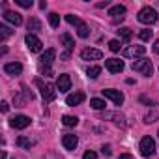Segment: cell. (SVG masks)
I'll list each match as a JSON object with an SVG mask.
<instances>
[{
	"label": "cell",
	"instance_id": "obj_1",
	"mask_svg": "<svg viewBox=\"0 0 159 159\" xmlns=\"http://www.w3.org/2000/svg\"><path fill=\"white\" fill-rule=\"evenodd\" d=\"M36 86L39 88L43 101H47V103L54 101V98H56V90H54V86H52V84H45L41 79H36Z\"/></svg>",
	"mask_w": 159,
	"mask_h": 159
},
{
	"label": "cell",
	"instance_id": "obj_2",
	"mask_svg": "<svg viewBox=\"0 0 159 159\" xmlns=\"http://www.w3.org/2000/svg\"><path fill=\"white\" fill-rule=\"evenodd\" d=\"M137 19H139V21H140L142 25H153V23L157 21V11H155L153 8L146 6V8H142V10L139 11Z\"/></svg>",
	"mask_w": 159,
	"mask_h": 159
},
{
	"label": "cell",
	"instance_id": "obj_3",
	"mask_svg": "<svg viewBox=\"0 0 159 159\" xmlns=\"http://www.w3.org/2000/svg\"><path fill=\"white\" fill-rule=\"evenodd\" d=\"M152 62L148 60V58H140V60H135L133 62V71H137V73H140V75H144V77H150L152 75Z\"/></svg>",
	"mask_w": 159,
	"mask_h": 159
},
{
	"label": "cell",
	"instance_id": "obj_4",
	"mask_svg": "<svg viewBox=\"0 0 159 159\" xmlns=\"http://www.w3.org/2000/svg\"><path fill=\"white\" fill-rule=\"evenodd\" d=\"M140 153L144 157H150V155L155 153V140L152 137H142V140H140Z\"/></svg>",
	"mask_w": 159,
	"mask_h": 159
},
{
	"label": "cell",
	"instance_id": "obj_5",
	"mask_svg": "<svg viewBox=\"0 0 159 159\" xmlns=\"http://www.w3.org/2000/svg\"><path fill=\"white\" fill-rule=\"evenodd\" d=\"M25 41H26V47H28V51L30 52H39L41 49H43V43H41V39L36 36V34H26V38H25Z\"/></svg>",
	"mask_w": 159,
	"mask_h": 159
},
{
	"label": "cell",
	"instance_id": "obj_6",
	"mask_svg": "<svg viewBox=\"0 0 159 159\" xmlns=\"http://www.w3.org/2000/svg\"><path fill=\"white\" fill-rule=\"evenodd\" d=\"M32 99H34V94L28 92L26 86H23L21 94H17V96L13 98V103H15V107H25V105H26L28 101H32Z\"/></svg>",
	"mask_w": 159,
	"mask_h": 159
},
{
	"label": "cell",
	"instance_id": "obj_7",
	"mask_svg": "<svg viewBox=\"0 0 159 159\" xmlns=\"http://www.w3.org/2000/svg\"><path fill=\"white\" fill-rule=\"evenodd\" d=\"M103 96H105V98H109L114 105H122V103H124V94H122L120 90H114V88H105V90H103Z\"/></svg>",
	"mask_w": 159,
	"mask_h": 159
},
{
	"label": "cell",
	"instance_id": "obj_8",
	"mask_svg": "<svg viewBox=\"0 0 159 159\" xmlns=\"http://www.w3.org/2000/svg\"><path fill=\"white\" fill-rule=\"evenodd\" d=\"M81 58L83 60H101L103 58V52L99 49H92V47H86L81 51Z\"/></svg>",
	"mask_w": 159,
	"mask_h": 159
},
{
	"label": "cell",
	"instance_id": "obj_9",
	"mask_svg": "<svg viewBox=\"0 0 159 159\" xmlns=\"http://www.w3.org/2000/svg\"><path fill=\"white\" fill-rule=\"evenodd\" d=\"M105 67L111 71V73H120V71H124V60H120V58H109V60H105Z\"/></svg>",
	"mask_w": 159,
	"mask_h": 159
},
{
	"label": "cell",
	"instance_id": "obj_10",
	"mask_svg": "<svg viewBox=\"0 0 159 159\" xmlns=\"http://www.w3.org/2000/svg\"><path fill=\"white\" fill-rule=\"evenodd\" d=\"M10 125L15 127V129H25V127L30 125V118L25 116V114H17V116H13V118L10 120Z\"/></svg>",
	"mask_w": 159,
	"mask_h": 159
},
{
	"label": "cell",
	"instance_id": "obj_11",
	"mask_svg": "<svg viewBox=\"0 0 159 159\" xmlns=\"http://www.w3.org/2000/svg\"><path fill=\"white\" fill-rule=\"evenodd\" d=\"M56 88L60 90V94H66L69 88H71V77L67 73H62L58 77V81H56Z\"/></svg>",
	"mask_w": 159,
	"mask_h": 159
},
{
	"label": "cell",
	"instance_id": "obj_12",
	"mask_svg": "<svg viewBox=\"0 0 159 159\" xmlns=\"http://www.w3.org/2000/svg\"><path fill=\"white\" fill-rule=\"evenodd\" d=\"M144 52H146V47L144 45H129L124 51V56L125 58H137V56H142Z\"/></svg>",
	"mask_w": 159,
	"mask_h": 159
},
{
	"label": "cell",
	"instance_id": "obj_13",
	"mask_svg": "<svg viewBox=\"0 0 159 159\" xmlns=\"http://www.w3.org/2000/svg\"><path fill=\"white\" fill-rule=\"evenodd\" d=\"M125 11H127L125 6H120V4H118V6H112V8L109 10V15L112 17L114 23H118V21H122V19L125 17Z\"/></svg>",
	"mask_w": 159,
	"mask_h": 159
},
{
	"label": "cell",
	"instance_id": "obj_14",
	"mask_svg": "<svg viewBox=\"0 0 159 159\" xmlns=\"http://www.w3.org/2000/svg\"><path fill=\"white\" fill-rule=\"evenodd\" d=\"M54 56H56V51H54V49H47V51L41 54V58H39V66H43V67H51Z\"/></svg>",
	"mask_w": 159,
	"mask_h": 159
},
{
	"label": "cell",
	"instance_id": "obj_15",
	"mask_svg": "<svg viewBox=\"0 0 159 159\" xmlns=\"http://www.w3.org/2000/svg\"><path fill=\"white\" fill-rule=\"evenodd\" d=\"M84 101V92H75V94H69L66 98V103L69 107H77V105H81Z\"/></svg>",
	"mask_w": 159,
	"mask_h": 159
},
{
	"label": "cell",
	"instance_id": "obj_16",
	"mask_svg": "<svg viewBox=\"0 0 159 159\" xmlns=\"http://www.w3.org/2000/svg\"><path fill=\"white\" fill-rule=\"evenodd\" d=\"M62 144H64L66 150H75L77 144H79V139H77V135H64Z\"/></svg>",
	"mask_w": 159,
	"mask_h": 159
},
{
	"label": "cell",
	"instance_id": "obj_17",
	"mask_svg": "<svg viewBox=\"0 0 159 159\" xmlns=\"http://www.w3.org/2000/svg\"><path fill=\"white\" fill-rule=\"evenodd\" d=\"M4 71H6L8 75H21V73H23V66H21L19 62H10V64L4 66Z\"/></svg>",
	"mask_w": 159,
	"mask_h": 159
},
{
	"label": "cell",
	"instance_id": "obj_18",
	"mask_svg": "<svg viewBox=\"0 0 159 159\" xmlns=\"http://www.w3.org/2000/svg\"><path fill=\"white\" fill-rule=\"evenodd\" d=\"M4 19H6L8 23L15 25V26H19V25L23 23V17H21L17 11H6V13H4Z\"/></svg>",
	"mask_w": 159,
	"mask_h": 159
},
{
	"label": "cell",
	"instance_id": "obj_19",
	"mask_svg": "<svg viewBox=\"0 0 159 159\" xmlns=\"http://www.w3.org/2000/svg\"><path fill=\"white\" fill-rule=\"evenodd\" d=\"M60 41H62V45L66 47V51H67V52H71V51H73V47H75V41H73V38H71L67 32H64V34L60 36Z\"/></svg>",
	"mask_w": 159,
	"mask_h": 159
},
{
	"label": "cell",
	"instance_id": "obj_20",
	"mask_svg": "<svg viewBox=\"0 0 159 159\" xmlns=\"http://www.w3.org/2000/svg\"><path fill=\"white\" fill-rule=\"evenodd\" d=\"M103 120H112V122L118 124V125H124V124H125V122H124V116L118 114V112H105V114H103Z\"/></svg>",
	"mask_w": 159,
	"mask_h": 159
},
{
	"label": "cell",
	"instance_id": "obj_21",
	"mask_svg": "<svg viewBox=\"0 0 159 159\" xmlns=\"http://www.w3.org/2000/svg\"><path fill=\"white\" fill-rule=\"evenodd\" d=\"M62 124L66 127H73V125L79 124V118L77 116H71V114H66V116H62Z\"/></svg>",
	"mask_w": 159,
	"mask_h": 159
},
{
	"label": "cell",
	"instance_id": "obj_22",
	"mask_svg": "<svg viewBox=\"0 0 159 159\" xmlns=\"http://www.w3.org/2000/svg\"><path fill=\"white\" fill-rule=\"evenodd\" d=\"M28 30H30V34H34V32H39V30H41V23H39L36 17H32V19L28 21Z\"/></svg>",
	"mask_w": 159,
	"mask_h": 159
},
{
	"label": "cell",
	"instance_id": "obj_23",
	"mask_svg": "<svg viewBox=\"0 0 159 159\" xmlns=\"http://www.w3.org/2000/svg\"><path fill=\"white\" fill-rule=\"evenodd\" d=\"M90 107L96 109V111H103V109H105V101L99 99V98H92V99H90Z\"/></svg>",
	"mask_w": 159,
	"mask_h": 159
},
{
	"label": "cell",
	"instance_id": "obj_24",
	"mask_svg": "<svg viewBox=\"0 0 159 159\" xmlns=\"http://www.w3.org/2000/svg\"><path fill=\"white\" fill-rule=\"evenodd\" d=\"M99 73H101V67H99V66H90V67L86 69V75H88L90 79H98Z\"/></svg>",
	"mask_w": 159,
	"mask_h": 159
},
{
	"label": "cell",
	"instance_id": "obj_25",
	"mask_svg": "<svg viewBox=\"0 0 159 159\" xmlns=\"http://www.w3.org/2000/svg\"><path fill=\"white\" fill-rule=\"evenodd\" d=\"M118 36H120L124 41H129V39H131V36H133V32H131L129 28H125V26H124V28H120V30H118Z\"/></svg>",
	"mask_w": 159,
	"mask_h": 159
},
{
	"label": "cell",
	"instance_id": "obj_26",
	"mask_svg": "<svg viewBox=\"0 0 159 159\" xmlns=\"http://www.w3.org/2000/svg\"><path fill=\"white\" fill-rule=\"evenodd\" d=\"M49 25H51L52 28H56V26L60 25V15H58V13H54V11H52V13H49Z\"/></svg>",
	"mask_w": 159,
	"mask_h": 159
},
{
	"label": "cell",
	"instance_id": "obj_27",
	"mask_svg": "<svg viewBox=\"0 0 159 159\" xmlns=\"http://www.w3.org/2000/svg\"><path fill=\"white\" fill-rule=\"evenodd\" d=\"M17 144H19L21 148H26V150H30L34 142H32V140H28L26 137H19V139H17Z\"/></svg>",
	"mask_w": 159,
	"mask_h": 159
},
{
	"label": "cell",
	"instance_id": "obj_28",
	"mask_svg": "<svg viewBox=\"0 0 159 159\" xmlns=\"http://www.w3.org/2000/svg\"><path fill=\"white\" fill-rule=\"evenodd\" d=\"M159 118V111H152V112H148L146 116H144V122L146 124H152V122H155Z\"/></svg>",
	"mask_w": 159,
	"mask_h": 159
},
{
	"label": "cell",
	"instance_id": "obj_29",
	"mask_svg": "<svg viewBox=\"0 0 159 159\" xmlns=\"http://www.w3.org/2000/svg\"><path fill=\"white\" fill-rule=\"evenodd\" d=\"M66 21H67L69 25H73V26H81V25H83V21H81V19L75 17V15H71V13H69V15H66Z\"/></svg>",
	"mask_w": 159,
	"mask_h": 159
},
{
	"label": "cell",
	"instance_id": "obj_30",
	"mask_svg": "<svg viewBox=\"0 0 159 159\" xmlns=\"http://www.w3.org/2000/svg\"><path fill=\"white\" fill-rule=\"evenodd\" d=\"M77 34H79V38H88V34H90V32H88V26H86L84 23H83L81 26H77Z\"/></svg>",
	"mask_w": 159,
	"mask_h": 159
},
{
	"label": "cell",
	"instance_id": "obj_31",
	"mask_svg": "<svg viewBox=\"0 0 159 159\" xmlns=\"http://www.w3.org/2000/svg\"><path fill=\"white\" fill-rule=\"evenodd\" d=\"M139 38H140L142 41H148V39L152 38V30H150V28H144V30H140V32H139Z\"/></svg>",
	"mask_w": 159,
	"mask_h": 159
},
{
	"label": "cell",
	"instance_id": "obj_32",
	"mask_svg": "<svg viewBox=\"0 0 159 159\" xmlns=\"http://www.w3.org/2000/svg\"><path fill=\"white\" fill-rule=\"evenodd\" d=\"M120 47H122V45H120V41H118V39H111V41H109V49H111L112 52H118V51H120Z\"/></svg>",
	"mask_w": 159,
	"mask_h": 159
},
{
	"label": "cell",
	"instance_id": "obj_33",
	"mask_svg": "<svg viewBox=\"0 0 159 159\" xmlns=\"http://www.w3.org/2000/svg\"><path fill=\"white\" fill-rule=\"evenodd\" d=\"M8 36H11V30H10L8 26L2 25V26H0V39H6Z\"/></svg>",
	"mask_w": 159,
	"mask_h": 159
},
{
	"label": "cell",
	"instance_id": "obj_34",
	"mask_svg": "<svg viewBox=\"0 0 159 159\" xmlns=\"http://www.w3.org/2000/svg\"><path fill=\"white\" fill-rule=\"evenodd\" d=\"M15 4H19L21 8H32V0H15Z\"/></svg>",
	"mask_w": 159,
	"mask_h": 159
},
{
	"label": "cell",
	"instance_id": "obj_35",
	"mask_svg": "<svg viewBox=\"0 0 159 159\" xmlns=\"http://www.w3.org/2000/svg\"><path fill=\"white\" fill-rule=\"evenodd\" d=\"M83 159H98V153H96V152H92V150H88V152H84Z\"/></svg>",
	"mask_w": 159,
	"mask_h": 159
},
{
	"label": "cell",
	"instance_id": "obj_36",
	"mask_svg": "<svg viewBox=\"0 0 159 159\" xmlns=\"http://www.w3.org/2000/svg\"><path fill=\"white\" fill-rule=\"evenodd\" d=\"M101 152H103V155H111V153H112V150H111V146H109V144H105V146L101 148Z\"/></svg>",
	"mask_w": 159,
	"mask_h": 159
},
{
	"label": "cell",
	"instance_id": "obj_37",
	"mask_svg": "<svg viewBox=\"0 0 159 159\" xmlns=\"http://www.w3.org/2000/svg\"><path fill=\"white\" fill-rule=\"evenodd\" d=\"M8 109H10L8 101H2V103H0V111H2V112H8Z\"/></svg>",
	"mask_w": 159,
	"mask_h": 159
},
{
	"label": "cell",
	"instance_id": "obj_38",
	"mask_svg": "<svg viewBox=\"0 0 159 159\" xmlns=\"http://www.w3.org/2000/svg\"><path fill=\"white\" fill-rule=\"evenodd\" d=\"M120 159H133V155H129V153H122Z\"/></svg>",
	"mask_w": 159,
	"mask_h": 159
},
{
	"label": "cell",
	"instance_id": "obj_39",
	"mask_svg": "<svg viewBox=\"0 0 159 159\" xmlns=\"http://www.w3.org/2000/svg\"><path fill=\"white\" fill-rule=\"evenodd\" d=\"M153 51H155V52H157V54H159V39H157V41H155V45H153Z\"/></svg>",
	"mask_w": 159,
	"mask_h": 159
},
{
	"label": "cell",
	"instance_id": "obj_40",
	"mask_svg": "<svg viewBox=\"0 0 159 159\" xmlns=\"http://www.w3.org/2000/svg\"><path fill=\"white\" fill-rule=\"evenodd\" d=\"M105 6H109V2L105 0V2H101V4H98V8H105Z\"/></svg>",
	"mask_w": 159,
	"mask_h": 159
},
{
	"label": "cell",
	"instance_id": "obj_41",
	"mask_svg": "<svg viewBox=\"0 0 159 159\" xmlns=\"http://www.w3.org/2000/svg\"><path fill=\"white\" fill-rule=\"evenodd\" d=\"M157 135H159V133H157Z\"/></svg>",
	"mask_w": 159,
	"mask_h": 159
}]
</instances>
